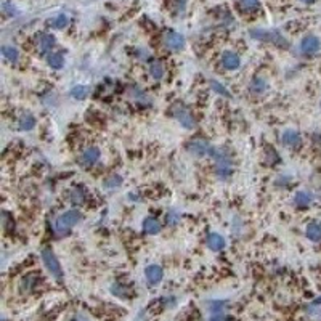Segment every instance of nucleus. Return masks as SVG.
<instances>
[{
	"label": "nucleus",
	"instance_id": "6ab92c4d",
	"mask_svg": "<svg viewBox=\"0 0 321 321\" xmlns=\"http://www.w3.org/2000/svg\"><path fill=\"white\" fill-rule=\"evenodd\" d=\"M2 55L5 60H8L10 63H16L20 60V51L13 45H3L2 47Z\"/></svg>",
	"mask_w": 321,
	"mask_h": 321
},
{
	"label": "nucleus",
	"instance_id": "c756f323",
	"mask_svg": "<svg viewBox=\"0 0 321 321\" xmlns=\"http://www.w3.org/2000/svg\"><path fill=\"white\" fill-rule=\"evenodd\" d=\"M111 293H113L114 296H118V297H122V299L128 297V289L125 288V286H122V284H113V288H111Z\"/></svg>",
	"mask_w": 321,
	"mask_h": 321
},
{
	"label": "nucleus",
	"instance_id": "c9c22d12",
	"mask_svg": "<svg viewBox=\"0 0 321 321\" xmlns=\"http://www.w3.org/2000/svg\"><path fill=\"white\" fill-rule=\"evenodd\" d=\"M313 305H321V296L318 297V299H317V300H315V302H313Z\"/></svg>",
	"mask_w": 321,
	"mask_h": 321
},
{
	"label": "nucleus",
	"instance_id": "f704fd0d",
	"mask_svg": "<svg viewBox=\"0 0 321 321\" xmlns=\"http://www.w3.org/2000/svg\"><path fill=\"white\" fill-rule=\"evenodd\" d=\"M209 321H226V318L222 313H215L214 317H211V320H209Z\"/></svg>",
	"mask_w": 321,
	"mask_h": 321
},
{
	"label": "nucleus",
	"instance_id": "39448f33",
	"mask_svg": "<svg viewBox=\"0 0 321 321\" xmlns=\"http://www.w3.org/2000/svg\"><path fill=\"white\" fill-rule=\"evenodd\" d=\"M186 149L190 151L193 156H198V157H214L215 154V149L211 143L206 142V140H191L186 145Z\"/></svg>",
	"mask_w": 321,
	"mask_h": 321
},
{
	"label": "nucleus",
	"instance_id": "473e14b6",
	"mask_svg": "<svg viewBox=\"0 0 321 321\" xmlns=\"http://www.w3.org/2000/svg\"><path fill=\"white\" fill-rule=\"evenodd\" d=\"M175 13H183L185 11V0H175Z\"/></svg>",
	"mask_w": 321,
	"mask_h": 321
},
{
	"label": "nucleus",
	"instance_id": "a211bd4d",
	"mask_svg": "<svg viewBox=\"0 0 321 321\" xmlns=\"http://www.w3.org/2000/svg\"><path fill=\"white\" fill-rule=\"evenodd\" d=\"M18 127H20V130H25V132L32 130V128L36 127V118H34L31 113L21 114L18 119Z\"/></svg>",
	"mask_w": 321,
	"mask_h": 321
},
{
	"label": "nucleus",
	"instance_id": "f03ea898",
	"mask_svg": "<svg viewBox=\"0 0 321 321\" xmlns=\"http://www.w3.org/2000/svg\"><path fill=\"white\" fill-rule=\"evenodd\" d=\"M82 219H84L82 212L77 211V209H73V211L64 212L58 219H55L53 228L56 233H60V235H68L75 225H79L80 222H82Z\"/></svg>",
	"mask_w": 321,
	"mask_h": 321
},
{
	"label": "nucleus",
	"instance_id": "c85d7f7f",
	"mask_svg": "<svg viewBox=\"0 0 321 321\" xmlns=\"http://www.w3.org/2000/svg\"><path fill=\"white\" fill-rule=\"evenodd\" d=\"M180 212L178 211H175V209H171V211H167L166 212V222L169 225H175V223H178L180 222Z\"/></svg>",
	"mask_w": 321,
	"mask_h": 321
},
{
	"label": "nucleus",
	"instance_id": "a878e982",
	"mask_svg": "<svg viewBox=\"0 0 321 321\" xmlns=\"http://www.w3.org/2000/svg\"><path fill=\"white\" fill-rule=\"evenodd\" d=\"M68 23H69V18L64 13H60L58 16H55L53 20H50V26L53 27V29H64L68 26Z\"/></svg>",
	"mask_w": 321,
	"mask_h": 321
},
{
	"label": "nucleus",
	"instance_id": "b1692460",
	"mask_svg": "<svg viewBox=\"0 0 321 321\" xmlns=\"http://www.w3.org/2000/svg\"><path fill=\"white\" fill-rule=\"evenodd\" d=\"M47 63L51 69H61L64 66V58L61 53H50L47 56Z\"/></svg>",
	"mask_w": 321,
	"mask_h": 321
},
{
	"label": "nucleus",
	"instance_id": "1a4fd4ad",
	"mask_svg": "<svg viewBox=\"0 0 321 321\" xmlns=\"http://www.w3.org/2000/svg\"><path fill=\"white\" fill-rule=\"evenodd\" d=\"M220 61H222V66H223L226 71H236V69L241 66V60H239V56L231 50L223 51V53H222Z\"/></svg>",
	"mask_w": 321,
	"mask_h": 321
},
{
	"label": "nucleus",
	"instance_id": "2f4dec72",
	"mask_svg": "<svg viewBox=\"0 0 321 321\" xmlns=\"http://www.w3.org/2000/svg\"><path fill=\"white\" fill-rule=\"evenodd\" d=\"M37 283V278L36 276H26L25 279L21 281V289L23 291H29L34 288V284Z\"/></svg>",
	"mask_w": 321,
	"mask_h": 321
},
{
	"label": "nucleus",
	"instance_id": "f3484780",
	"mask_svg": "<svg viewBox=\"0 0 321 321\" xmlns=\"http://www.w3.org/2000/svg\"><path fill=\"white\" fill-rule=\"evenodd\" d=\"M225 238L219 235V233H209L207 236V246L212 250H222L225 247Z\"/></svg>",
	"mask_w": 321,
	"mask_h": 321
},
{
	"label": "nucleus",
	"instance_id": "6e6552de",
	"mask_svg": "<svg viewBox=\"0 0 321 321\" xmlns=\"http://www.w3.org/2000/svg\"><path fill=\"white\" fill-rule=\"evenodd\" d=\"M320 49H321V40L317 36H313V34H308V36L302 39L300 51L303 55H315L318 53Z\"/></svg>",
	"mask_w": 321,
	"mask_h": 321
},
{
	"label": "nucleus",
	"instance_id": "f8f14e48",
	"mask_svg": "<svg viewBox=\"0 0 321 321\" xmlns=\"http://www.w3.org/2000/svg\"><path fill=\"white\" fill-rule=\"evenodd\" d=\"M100 156H101L100 149L97 147H90V148L84 149V153L80 154V162H82L84 166H93L100 161Z\"/></svg>",
	"mask_w": 321,
	"mask_h": 321
},
{
	"label": "nucleus",
	"instance_id": "e433bc0d",
	"mask_svg": "<svg viewBox=\"0 0 321 321\" xmlns=\"http://www.w3.org/2000/svg\"><path fill=\"white\" fill-rule=\"evenodd\" d=\"M300 2H303V3H313L315 0H300Z\"/></svg>",
	"mask_w": 321,
	"mask_h": 321
},
{
	"label": "nucleus",
	"instance_id": "7ed1b4c3",
	"mask_svg": "<svg viewBox=\"0 0 321 321\" xmlns=\"http://www.w3.org/2000/svg\"><path fill=\"white\" fill-rule=\"evenodd\" d=\"M250 34V37L255 39V40H260V42H270V44H275L276 47H281V49H288L289 47V42H288V39H286L284 36L279 31H275V29H250L249 31Z\"/></svg>",
	"mask_w": 321,
	"mask_h": 321
},
{
	"label": "nucleus",
	"instance_id": "5701e85b",
	"mask_svg": "<svg viewBox=\"0 0 321 321\" xmlns=\"http://www.w3.org/2000/svg\"><path fill=\"white\" fill-rule=\"evenodd\" d=\"M71 97L74 98V100H84V98L89 97V93H90V89L87 85H75L71 89Z\"/></svg>",
	"mask_w": 321,
	"mask_h": 321
},
{
	"label": "nucleus",
	"instance_id": "4468645a",
	"mask_svg": "<svg viewBox=\"0 0 321 321\" xmlns=\"http://www.w3.org/2000/svg\"><path fill=\"white\" fill-rule=\"evenodd\" d=\"M55 37L51 36V34H40V37H39V50H40V53H44L47 55L49 53L50 55V51L51 49L55 47Z\"/></svg>",
	"mask_w": 321,
	"mask_h": 321
},
{
	"label": "nucleus",
	"instance_id": "72a5a7b5",
	"mask_svg": "<svg viewBox=\"0 0 321 321\" xmlns=\"http://www.w3.org/2000/svg\"><path fill=\"white\" fill-rule=\"evenodd\" d=\"M137 56L140 58V60H147V58L149 56V53H148V50L142 49V50H137Z\"/></svg>",
	"mask_w": 321,
	"mask_h": 321
},
{
	"label": "nucleus",
	"instance_id": "0eeeda50",
	"mask_svg": "<svg viewBox=\"0 0 321 321\" xmlns=\"http://www.w3.org/2000/svg\"><path fill=\"white\" fill-rule=\"evenodd\" d=\"M164 45L172 51H180L185 49V37L180 32L169 31L164 34Z\"/></svg>",
	"mask_w": 321,
	"mask_h": 321
},
{
	"label": "nucleus",
	"instance_id": "20e7f679",
	"mask_svg": "<svg viewBox=\"0 0 321 321\" xmlns=\"http://www.w3.org/2000/svg\"><path fill=\"white\" fill-rule=\"evenodd\" d=\"M40 255H42L44 265L47 267V270H49L50 275L53 276L56 281H63V268H61L60 260L56 259L53 250H51L50 247H44Z\"/></svg>",
	"mask_w": 321,
	"mask_h": 321
},
{
	"label": "nucleus",
	"instance_id": "423d86ee",
	"mask_svg": "<svg viewBox=\"0 0 321 321\" xmlns=\"http://www.w3.org/2000/svg\"><path fill=\"white\" fill-rule=\"evenodd\" d=\"M172 114H173V118L177 119L178 124L185 128H193L196 125V121L193 118V114L183 106V104H175L172 108Z\"/></svg>",
	"mask_w": 321,
	"mask_h": 321
},
{
	"label": "nucleus",
	"instance_id": "412c9836",
	"mask_svg": "<svg viewBox=\"0 0 321 321\" xmlns=\"http://www.w3.org/2000/svg\"><path fill=\"white\" fill-rule=\"evenodd\" d=\"M267 80H264L262 77H254L252 80H250V85H249V90L252 92V93H264L267 90Z\"/></svg>",
	"mask_w": 321,
	"mask_h": 321
},
{
	"label": "nucleus",
	"instance_id": "dca6fc26",
	"mask_svg": "<svg viewBox=\"0 0 321 321\" xmlns=\"http://www.w3.org/2000/svg\"><path fill=\"white\" fill-rule=\"evenodd\" d=\"M162 230L161 222H157V219L154 217H147L143 220V231L147 235H157Z\"/></svg>",
	"mask_w": 321,
	"mask_h": 321
},
{
	"label": "nucleus",
	"instance_id": "bb28decb",
	"mask_svg": "<svg viewBox=\"0 0 321 321\" xmlns=\"http://www.w3.org/2000/svg\"><path fill=\"white\" fill-rule=\"evenodd\" d=\"M122 183V177L121 175H111V177H108L106 180L103 182V186L104 188H108V190H114V188H119Z\"/></svg>",
	"mask_w": 321,
	"mask_h": 321
},
{
	"label": "nucleus",
	"instance_id": "9d476101",
	"mask_svg": "<svg viewBox=\"0 0 321 321\" xmlns=\"http://www.w3.org/2000/svg\"><path fill=\"white\" fill-rule=\"evenodd\" d=\"M281 143L288 148H296L302 143V137L296 128H286L281 133Z\"/></svg>",
	"mask_w": 321,
	"mask_h": 321
},
{
	"label": "nucleus",
	"instance_id": "4be33fe9",
	"mask_svg": "<svg viewBox=\"0 0 321 321\" xmlns=\"http://www.w3.org/2000/svg\"><path fill=\"white\" fill-rule=\"evenodd\" d=\"M239 8L246 13H252V11H257L260 8V2L259 0H238Z\"/></svg>",
	"mask_w": 321,
	"mask_h": 321
},
{
	"label": "nucleus",
	"instance_id": "f257e3e1",
	"mask_svg": "<svg viewBox=\"0 0 321 321\" xmlns=\"http://www.w3.org/2000/svg\"><path fill=\"white\" fill-rule=\"evenodd\" d=\"M214 161H215V175L220 180H228L233 175V159L230 151L225 148L215 149Z\"/></svg>",
	"mask_w": 321,
	"mask_h": 321
},
{
	"label": "nucleus",
	"instance_id": "cd10ccee",
	"mask_svg": "<svg viewBox=\"0 0 321 321\" xmlns=\"http://www.w3.org/2000/svg\"><path fill=\"white\" fill-rule=\"evenodd\" d=\"M211 89H212L215 93H219V95H222V97H230V95H231L230 90L226 89V87H225L223 84L219 82V80H215V79L211 80Z\"/></svg>",
	"mask_w": 321,
	"mask_h": 321
},
{
	"label": "nucleus",
	"instance_id": "7c9ffc66",
	"mask_svg": "<svg viewBox=\"0 0 321 321\" xmlns=\"http://www.w3.org/2000/svg\"><path fill=\"white\" fill-rule=\"evenodd\" d=\"M2 10H3V13L7 15V16L18 15V10H16V7L11 2H8V0H5V2L2 3Z\"/></svg>",
	"mask_w": 321,
	"mask_h": 321
},
{
	"label": "nucleus",
	"instance_id": "aec40b11",
	"mask_svg": "<svg viewBox=\"0 0 321 321\" xmlns=\"http://www.w3.org/2000/svg\"><path fill=\"white\" fill-rule=\"evenodd\" d=\"M166 74V69H164V64L159 63V61H154L149 64V75L153 77L154 80H161L164 77Z\"/></svg>",
	"mask_w": 321,
	"mask_h": 321
},
{
	"label": "nucleus",
	"instance_id": "393cba45",
	"mask_svg": "<svg viewBox=\"0 0 321 321\" xmlns=\"http://www.w3.org/2000/svg\"><path fill=\"white\" fill-rule=\"evenodd\" d=\"M69 201H71L73 206H82L85 201V195L80 188H74L69 193Z\"/></svg>",
	"mask_w": 321,
	"mask_h": 321
},
{
	"label": "nucleus",
	"instance_id": "ddd939ff",
	"mask_svg": "<svg viewBox=\"0 0 321 321\" xmlns=\"http://www.w3.org/2000/svg\"><path fill=\"white\" fill-rule=\"evenodd\" d=\"M312 202H313V195H312L310 191L300 190V191H297L296 195H294V204H296V207L305 209V207L310 206Z\"/></svg>",
	"mask_w": 321,
	"mask_h": 321
},
{
	"label": "nucleus",
	"instance_id": "9b49d317",
	"mask_svg": "<svg viewBox=\"0 0 321 321\" xmlns=\"http://www.w3.org/2000/svg\"><path fill=\"white\" fill-rule=\"evenodd\" d=\"M145 276H147V281L149 284H159L162 281V278H164V270L159 267V265H148L145 268Z\"/></svg>",
	"mask_w": 321,
	"mask_h": 321
},
{
	"label": "nucleus",
	"instance_id": "2eb2a0df",
	"mask_svg": "<svg viewBox=\"0 0 321 321\" xmlns=\"http://www.w3.org/2000/svg\"><path fill=\"white\" fill-rule=\"evenodd\" d=\"M305 235L313 243L321 241V222H312V223H308L305 228Z\"/></svg>",
	"mask_w": 321,
	"mask_h": 321
}]
</instances>
